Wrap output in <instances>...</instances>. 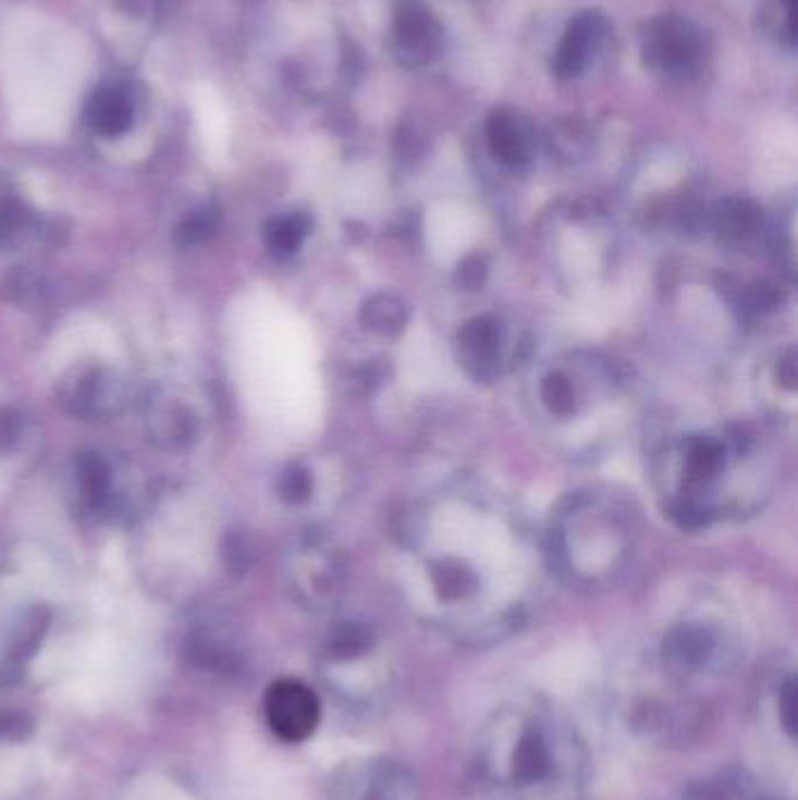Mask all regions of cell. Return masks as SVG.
Masks as SVG:
<instances>
[{"instance_id":"7402d4cb","label":"cell","mask_w":798,"mask_h":800,"mask_svg":"<svg viewBox=\"0 0 798 800\" xmlns=\"http://www.w3.org/2000/svg\"><path fill=\"white\" fill-rule=\"evenodd\" d=\"M34 733V718L22 710L0 707V740H24Z\"/></svg>"},{"instance_id":"2e32d148","label":"cell","mask_w":798,"mask_h":800,"mask_svg":"<svg viewBox=\"0 0 798 800\" xmlns=\"http://www.w3.org/2000/svg\"><path fill=\"white\" fill-rule=\"evenodd\" d=\"M370 649V635L366 627L354 625V623H344L340 625L337 630H333L331 639H328V651H331L333 657H356Z\"/></svg>"},{"instance_id":"9a60e30c","label":"cell","mask_w":798,"mask_h":800,"mask_svg":"<svg viewBox=\"0 0 798 800\" xmlns=\"http://www.w3.org/2000/svg\"><path fill=\"white\" fill-rule=\"evenodd\" d=\"M150 421H152L155 431H158L160 441L164 438V441H169V445L187 443V438L193 435V427H195L193 417L176 403H164L162 410L155 413V419Z\"/></svg>"},{"instance_id":"d4e9b609","label":"cell","mask_w":798,"mask_h":800,"mask_svg":"<svg viewBox=\"0 0 798 800\" xmlns=\"http://www.w3.org/2000/svg\"><path fill=\"white\" fill-rule=\"evenodd\" d=\"M670 515L684 529H700L710 522V510L702 508L700 504H693V501H682V504L672 506Z\"/></svg>"},{"instance_id":"8fae6325","label":"cell","mask_w":798,"mask_h":800,"mask_svg":"<svg viewBox=\"0 0 798 800\" xmlns=\"http://www.w3.org/2000/svg\"><path fill=\"white\" fill-rule=\"evenodd\" d=\"M364 800H417V784L398 765H378L366 784Z\"/></svg>"},{"instance_id":"ffe728a7","label":"cell","mask_w":798,"mask_h":800,"mask_svg":"<svg viewBox=\"0 0 798 800\" xmlns=\"http://www.w3.org/2000/svg\"><path fill=\"white\" fill-rule=\"evenodd\" d=\"M541 396L555 415L567 417L574 413V389L562 374H553V378H548L543 382Z\"/></svg>"},{"instance_id":"e0dca14e","label":"cell","mask_w":798,"mask_h":800,"mask_svg":"<svg viewBox=\"0 0 798 800\" xmlns=\"http://www.w3.org/2000/svg\"><path fill=\"white\" fill-rule=\"evenodd\" d=\"M45 627H47V616H42L40 611H36V614H30L24 620L22 630L17 632V637H14L12 649H10V653H12L10 663L12 665H22L24 661H28L30 655H34V651L38 649L40 639H42Z\"/></svg>"},{"instance_id":"5b68a950","label":"cell","mask_w":798,"mask_h":800,"mask_svg":"<svg viewBox=\"0 0 798 800\" xmlns=\"http://www.w3.org/2000/svg\"><path fill=\"white\" fill-rule=\"evenodd\" d=\"M606 34L609 22L602 12L588 10L576 14L553 57V75L557 81H574V77L584 75Z\"/></svg>"},{"instance_id":"ba28073f","label":"cell","mask_w":798,"mask_h":800,"mask_svg":"<svg viewBox=\"0 0 798 800\" xmlns=\"http://www.w3.org/2000/svg\"><path fill=\"white\" fill-rule=\"evenodd\" d=\"M466 370L478 380H490L499 358V328L492 319L468 321L459 333Z\"/></svg>"},{"instance_id":"44dd1931","label":"cell","mask_w":798,"mask_h":800,"mask_svg":"<svg viewBox=\"0 0 798 800\" xmlns=\"http://www.w3.org/2000/svg\"><path fill=\"white\" fill-rule=\"evenodd\" d=\"M279 492L288 504H303L311 494V476L305 466H291L279 480Z\"/></svg>"},{"instance_id":"4fadbf2b","label":"cell","mask_w":798,"mask_h":800,"mask_svg":"<svg viewBox=\"0 0 798 800\" xmlns=\"http://www.w3.org/2000/svg\"><path fill=\"white\" fill-rule=\"evenodd\" d=\"M309 227H311V223H309V218L305 213L277 216L268 223V230H265V239H268V244H270V248L274 250V254L291 256L305 242Z\"/></svg>"},{"instance_id":"603a6c76","label":"cell","mask_w":798,"mask_h":800,"mask_svg":"<svg viewBox=\"0 0 798 800\" xmlns=\"http://www.w3.org/2000/svg\"><path fill=\"white\" fill-rule=\"evenodd\" d=\"M474 586V574L462 567H443L438 574V588H441L443 598L455 600Z\"/></svg>"},{"instance_id":"6da1fadb","label":"cell","mask_w":798,"mask_h":800,"mask_svg":"<svg viewBox=\"0 0 798 800\" xmlns=\"http://www.w3.org/2000/svg\"><path fill=\"white\" fill-rule=\"evenodd\" d=\"M515 728L518 730L511 737L508 749L499 751V777L513 789L527 793L555 779H565L567 773H576V747L565 742L551 721L541 716L523 718Z\"/></svg>"},{"instance_id":"cb8c5ba5","label":"cell","mask_w":798,"mask_h":800,"mask_svg":"<svg viewBox=\"0 0 798 800\" xmlns=\"http://www.w3.org/2000/svg\"><path fill=\"white\" fill-rule=\"evenodd\" d=\"M213 227H216V213L201 211V213H197L193 218H187L185 225L179 230V242L183 246H193V244H197L201 239H207Z\"/></svg>"},{"instance_id":"7c38bea8","label":"cell","mask_w":798,"mask_h":800,"mask_svg":"<svg viewBox=\"0 0 798 800\" xmlns=\"http://www.w3.org/2000/svg\"><path fill=\"white\" fill-rule=\"evenodd\" d=\"M361 321L375 333L396 335L403 331L405 321H408V309L398 300L396 295H372L361 309Z\"/></svg>"},{"instance_id":"8992f818","label":"cell","mask_w":798,"mask_h":800,"mask_svg":"<svg viewBox=\"0 0 798 800\" xmlns=\"http://www.w3.org/2000/svg\"><path fill=\"white\" fill-rule=\"evenodd\" d=\"M64 403L75 415L83 417H101L113 413L120 403L118 380L101 368L75 372L73 380H66Z\"/></svg>"},{"instance_id":"5bb4252c","label":"cell","mask_w":798,"mask_h":800,"mask_svg":"<svg viewBox=\"0 0 798 800\" xmlns=\"http://www.w3.org/2000/svg\"><path fill=\"white\" fill-rule=\"evenodd\" d=\"M77 480L83 484L85 496L91 499L94 504H103L113 490L111 468H108L97 454H85V457L77 461Z\"/></svg>"},{"instance_id":"7a4b0ae2","label":"cell","mask_w":798,"mask_h":800,"mask_svg":"<svg viewBox=\"0 0 798 800\" xmlns=\"http://www.w3.org/2000/svg\"><path fill=\"white\" fill-rule=\"evenodd\" d=\"M644 64L665 75L691 73L702 54V40L698 28L682 17L653 20L641 45Z\"/></svg>"},{"instance_id":"52a82bcc","label":"cell","mask_w":798,"mask_h":800,"mask_svg":"<svg viewBox=\"0 0 798 800\" xmlns=\"http://www.w3.org/2000/svg\"><path fill=\"white\" fill-rule=\"evenodd\" d=\"M488 144L496 162L508 169H520L531 162V132L527 122L511 111H496L488 120Z\"/></svg>"},{"instance_id":"30bf717a","label":"cell","mask_w":798,"mask_h":800,"mask_svg":"<svg viewBox=\"0 0 798 800\" xmlns=\"http://www.w3.org/2000/svg\"><path fill=\"white\" fill-rule=\"evenodd\" d=\"M712 651V635L696 625H682L665 639V657L677 669H700L710 661Z\"/></svg>"},{"instance_id":"3957f363","label":"cell","mask_w":798,"mask_h":800,"mask_svg":"<svg viewBox=\"0 0 798 800\" xmlns=\"http://www.w3.org/2000/svg\"><path fill=\"white\" fill-rule=\"evenodd\" d=\"M265 716L281 740L303 742L317 730L321 707L309 686L295 679H281L265 696Z\"/></svg>"},{"instance_id":"4316f807","label":"cell","mask_w":798,"mask_h":800,"mask_svg":"<svg viewBox=\"0 0 798 800\" xmlns=\"http://www.w3.org/2000/svg\"><path fill=\"white\" fill-rule=\"evenodd\" d=\"M779 718L782 724L789 733H794L796 728V686L794 681H787L785 690H782V700H779Z\"/></svg>"},{"instance_id":"ac0fdd59","label":"cell","mask_w":798,"mask_h":800,"mask_svg":"<svg viewBox=\"0 0 798 800\" xmlns=\"http://www.w3.org/2000/svg\"><path fill=\"white\" fill-rule=\"evenodd\" d=\"M724 461V450L712 438H698L688 447V464L698 478H710Z\"/></svg>"},{"instance_id":"484cf974","label":"cell","mask_w":798,"mask_h":800,"mask_svg":"<svg viewBox=\"0 0 798 800\" xmlns=\"http://www.w3.org/2000/svg\"><path fill=\"white\" fill-rule=\"evenodd\" d=\"M484 276H488V260H484L482 256H468L464 258V262L459 264V272H457V279L459 284L468 291H476Z\"/></svg>"},{"instance_id":"277c9868","label":"cell","mask_w":798,"mask_h":800,"mask_svg":"<svg viewBox=\"0 0 798 800\" xmlns=\"http://www.w3.org/2000/svg\"><path fill=\"white\" fill-rule=\"evenodd\" d=\"M389 50L405 69L427 66L443 50V26L427 8L405 5L391 24Z\"/></svg>"},{"instance_id":"d6986e66","label":"cell","mask_w":798,"mask_h":800,"mask_svg":"<svg viewBox=\"0 0 798 800\" xmlns=\"http://www.w3.org/2000/svg\"><path fill=\"white\" fill-rule=\"evenodd\" d=\"M719 223H722V230L726 234L742 237V234H749V230H754L757 211L749 207L747 201H731L726 204L724 211L719 213Z\"/></svg>"},{"instance_id":"9c48e42d","label":"cell","mask_w":798,"mask_h":800,"mask_svg":"<svg viewBox=\"0 0 798 800\" xmlns=\"http://www.w3.org/2000/svg\"><path fill=\"white\" fill-rule=\"evenodd\" d=\"M89 127L101 136H120L132 130L134 124V101L120 87H103L91 94L87 103Z\"/></svg>"}]
</instances>
